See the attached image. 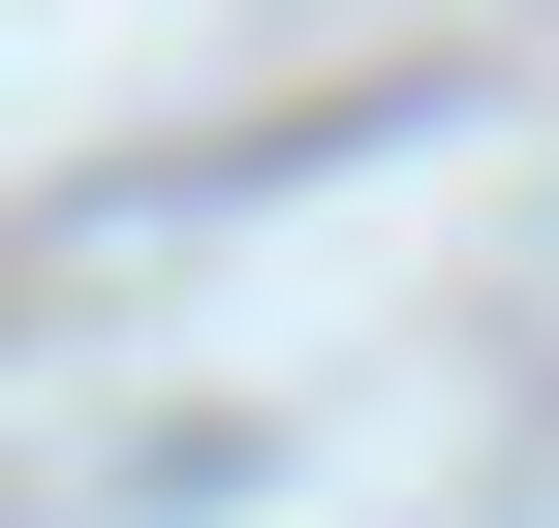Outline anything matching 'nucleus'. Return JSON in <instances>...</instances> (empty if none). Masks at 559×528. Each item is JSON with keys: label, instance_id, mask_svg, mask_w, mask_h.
<instances>
[]
</instances>
